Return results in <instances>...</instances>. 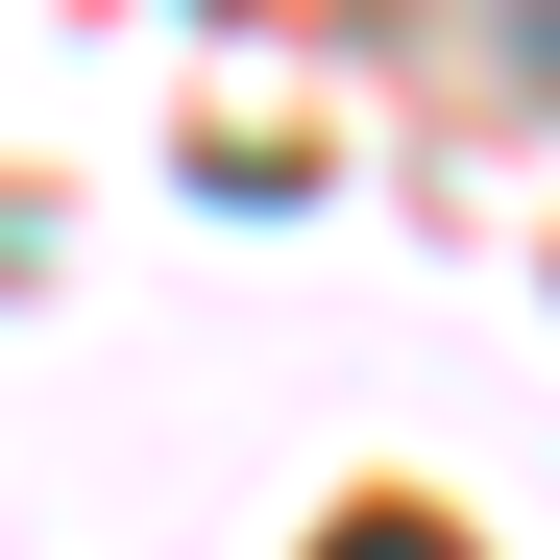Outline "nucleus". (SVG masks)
I'll return each instance as SVG.
<instances>
[{"mask_svg":"<svg viewBox=\"0 0 560 560\" xmlns=\"http://www.w3.org/2000/svg\"><path fill=\"white\" fill-rule=\"evenodd\" d=\"M317 560H463V536H439V512H341Z\"/></svg>","mask_w":560,"mask_h":560,"instance_id":"f257e3e1","label":"nucleus"}]
</instances>
